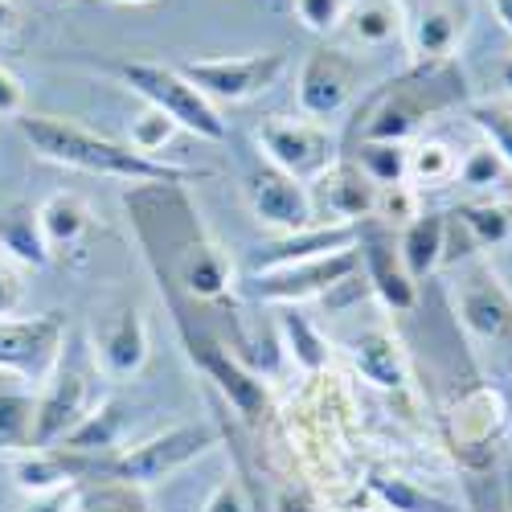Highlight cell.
I'll return each instance as SVG.
<instances>
[{"label": "cell", "instance_id": "7c38bea8", "mask_svg": "<svg viewBox=\"0 0 512 512\" xmlns=\"http://www.w3.org/2000/svg\"><path fill=\"white\" fill-rule=\"evenodd\" d=\"M308 197H312L316 226H361L365 218H373L377 185L353 160H336L328 173H320L308 185Z\"/></svg>", "mask_w": 512, "mask_h": 512}, {"label": "cell", "instance_id": "7dc6e473", "mask_svg": "<svg viewBox=\"0 0 512 512\" xmlns=\"http://www.w3.org/2000/svg\"><path fill=\"white\" fill-rule=\"evenodd\" d=\"M500 488H504V504H508V512H512V459H504V480H500Z\"/></svg>", "mask_w": 512, "mask_h": 512}, {"label": "cell", "instance_id": "d6986e66", "mask_svg": "<svg viewBox=\"0 0 512 512\" xmlns=\"http://www.w3.org/2000/svg\"><path fill=\"white\" fill-rule=\"evenodd\" d=\"M463 25H467V13L455 9L451 0H431V5H422L410 21V46H414L418 62L422 66L451 62L455 46L463 41Z\"/></svg>", "mask_w": 512, "mask_h": 512}, {"label": "cell", "instance_id": "9a60e30c", "mask_svg": "<svg viewBox=\"0 0 512 512\" xmlns=\"http://www.w3.org/2000/svg\"><path fill=\"white\" fill-rule=\"evenodd\" d=\"M95 361L111 381H132L148 365V324L136 304L95 324Z\"/></svg>", "mask_w": 512, "mask_h": 512}, {"label": "cell", "instance_id": "603a6c76", "mask_svg": "<svg viewBox=\"0 0 512 512\" xmlns=\"http://www.w3.org/2000/svg\"><path fill=\"white\" fill-rule=\"evenodd\" d=\"M353 365L377 390H402L406 386V353L386 328H365L353 340Z\"/></svg>", "mask_w": 512, "mask_h": 512}, {"label": "cell", "instance_id": "52a82bcc", "mask_svg": "<svg viewBox=\"0 0 512 512\" xmlns=\"http://www.w3.org/2000/svg\"><path fill=\"white\" fill-rule=\"evenodd\" d=\"M193 87L218 107V103H246L254 95L271 91L287 70L283 50H263V54H238V58H197L177 66Z\"/></svg>", "mask_w": 512, "mask_h": 512}, {"label": "cell", "instance_id": "ee69618b", "mask_svg": "<svg viewBox=\"0 0 512 512\" xmlns=\"http://www.w3.org/2000/svg\"><path fill=\"white\" fill-rule=\"evenodd\" d=\"M496 82H500L504 95H512V54H504V58L496 62Z\"/></svg>", "mask_w": 512, "mask_h": 512}, {"label": "cell", "instance_id": "ab89813d", "mask_svg": "<svg viewBox=\"0 0 512 512\" xmlns=\"http://www.w3.org/2000/svg\"><path fill=\"white\" fill-rule=\"evenodd\" d=\"M201 512H254L250 508V496H246V488H242V480H222L218 488H213L209 496H205V504H201Z\"/></svg>", "mask_w": 512, "mask_h": 512}, {"label": "cell", "instance_id": "2e32d148", "mask_svg": "<svg viewBox=\"0 0 512 512\" xmlns=\"http://www.w3.org/2000/svg\"><path fill=\"white\" fill-rule=\"evenodd\" d=\"M447 234H443V263L476 259L480 250H496L512 238V209L508 205H459L443 213Z\"/></svg>", "mask_w": 512, "mask_h": 512}, {"label": "cell", "instance_id": "6da1fadb", "mask_svg": "<svg viewBox=\"0 0 512 512\" xmlns=\"http://www.w3.org/2000/svg\"><path fill=\"white\" fill-rule=\"evenodd\" d=\"M25 144L50 164H66L78 173L91 177H111V181H132V185H185L205 177V168H181V164H164L132 144H115L99 132H87L70 119L58 115H21L17 119Z\"/></svg>", "mask_w": 512, "mask_h": 512}, {"label": "cell", "instance_id": "f1b7e54d", "mask_svg": "<svg viewBox=\"0 0 512 512\" xmlns=\"http://www.w3.org/2000/svg\"><path fill=\"white\" fill-rule=\"evenodd\" d=\"M353 164L377 189L410 181V148L398 144V140H361L357 152H353Z\"/></svg>", "mask_w": 512, "mask_h": 512}, {"label": "cell", "instance_id": "836d02e7", "mask_svg": "<svg viewBox=\"0 0 512 512\" xmlns=\"http://www.w3.org/2000/svg\"><path fill=\"white\" fill-rule=\"evenodd\" d=\"M467 119L484 136V144L508 164L512 173V107L504 103H467Z\"/></svg>", "mask_w": 512, "mask_h": 512}, {"label": "cell", "instance_id": "ac0fdd59", "mask_svg": "<svg viewBox=\"0 0 512 512\" xmlns=\"http://www.w3.org/2000/svg\"><path fill=\"white\" fill-rule=\"evenodd\" d=\"M357 250H361V267H365L369 287L377 291V300L390 312H410L418 304V283L406 275L402 254L394 250L390 234L381 226H361Z\"/></svg>", "mask_w": 512, "mask_h": 512}, {"label": "cell", "instance_id": "4316f807", "mask_svg": "<svg viewBox=\"0 0 512 512\" xmlns=\"http://www.w3.org/2000/svg\"><path fill=\"white\" fill-rule=\"evenodd\" d=\"M13 480L29 496H50V492L74 488V463L58 447H25L13 459Z\"/></svg>", "mask_w": 512, "mask_h": 512}, {"label": "cell", "instance_id": "5bb4252c", "mask_svg": "<svg viewBox=\"0 0 512 512\" xmlns=\"http://www.w3.org/2000/svg\"><path fill=\"white\" fill-rule=\"evenodd\" d=\"M246 201H250L254 218H259L267 230H275V234H295V230L316 226L308 185L279 173V168H271V164L259 168V173H250Z\"/></svg>", "mask_w": 512, "mask_h": 512}, {"label": "cell", "instance_id": "f546056e", "mask_svg": "<svg viewBox=\"0 0 512 512\" xmlns=\"http://www.w3.org/2000/svg\"><path fill=\"white\" fill-rule=\"evenodd\" d=\"M369 492H373V500L386 504V512H455L443 496L426 492L402 476H369Z\"/></svg>", "mask_w": 512, "mask_h": 512}, {"label": "cell", "instance_id": "f6af8a7d", "mask_svg": "<svg viewBox=\"0 0 512 512\" xmlns=\"http://www.w3.org/2000/svg\"><path fill=\"white\" fill-rule=\"evenodd\" d=\"M17 25V5L13 0H0V33H9Z\"/></svg>", "mask_w": 512, "mask_h": 512}, {"label": "cell", "instance_id": "cb8c5ba5", "mask_svg": "<svg viewBox=\"0 0 512 512\" xmlns=\"http://www.w3.org/2000/svg\"><path fill=\"white\" fill-rule=\"evenodd\" d=\"M123 431H127V402L107 398V402H99L95 410H87L78 418V426L58 443V451H66V455H95V451L107 455V451L119 447Z\"/></svg>", "mask_w": 512, "mask_h": 512}, {"label": "cell", "instance_id": "d4e9b609", "mask_svg": "<svg viewBox=\"0 0 512 512\" xmlns=\"http://www.w3.org/2000/svg\"><path fill=\"white\" fill-rule=\"evenodd\" d=\"M406 13H402V0H353L349 13H345V29L357 46L365 50H381V46H394V41L406 33Z\"/></svg>", "mask_w": 512, "mask_h": 512}, {"label": "cell", "instance_id": "e575fe53", "mask_svg": "<svg viewBox=\"0 0 512 512\" xmlns=\"http://www.w3.org/2000/svg\"><path fill=\"white\" fill-rule=\"evenodd\" d=\"M33 398L17 390H0V451L29 447L33 435Z\"/></svg>", "mask_w": 512, "mask_h": 512}, {"label": "cell", "instance_id": "d6a6232c", "mask_svg": "<svg viewBox=\"0 0 512 512\" xmlns=\"http://www.w3.org/2000/svg\"><path fill=\"white\" fill-rule=\"evenodd\" d=\"M459 173V160L443 140H422L418 148H410V181L418 189H443L451 185Z\"/></svg>", "mask_w": 512, "mask_h": 512}, {"label": "cell", "instance_id": "d590c367", "mask_svg": "<svg viewBox=\"0 0 512 512\" xmlns=\"http://www.w3.org/2000/svg\"><path fill=\"white\" fill-rule=\"evenodd\" d=\"M504 177H508V164H504L488 144H476L472 152L459 160V173H455V181L467 185V189H492V185H500Z\"/></svg>", "mask_w": 512, "mask_h": 512}, {"label": "cell", "instance_id": "30bf717a", "mask_svg": "<svg viewBox=\"0 0 512 512\" xmlns=\"http://www.w3.org/2000/svg\"><path fill=\"white\" fill-rule=\"evenodd\" d=\"M361 87V62L336 46H324L316 54H308L304 70H300V111L304 119H332L340 107L353 99V91Z\"/></svg>", "mask_w": 512, "mask_h": 512}, {"label": "cell", "instance_id": "44dd1931", "mask_svg": "<svg viewBox=\"0 0 512 512\" xmlns=\"http://www.w3.org/2000/svg\"><path fill=\"white\" fill-rule=\"evenodd\" d=\"M0 254L21 267H50V246L46 234H41V218H37V205L33 201H9L0 209Z\"/></svg>", "mask_w": 512, "mask_h": 512}, {"label": "cell", "instance_id": "60d3db41", "mask_svg": "<svg viewBox=\"0 0 512 512\" xmlns=\"http://www.w3.org/2000/svg\"><path fill=\"white\" fill-rule=\"evenodd\" d=\"M467 492H472V512H508L500 480H488L484 472H472V480H467Z\"/></svg>", "mask_w": 512, "mask_h": 512}, {"label": "cell", "instance_id": "bcb514c9", "mask_svg": "<svg viewBox=\"0 0 512 512\" xmlns=\"http://www.w3.org/2000/svg\"><path fill=\"white\" fill-rule=\"evenodd\" d=\"M492 9H496V17H500V25L512 33V0H492Z\"/></svg>", "mask_w": 512, "mask_h": 512}, {"label": "cell", "instance_id": "1f68e13d", "mask_svg": "<svg viewBox=\"0 0 512 512\" xmlns=\"http://www.w3.org/2000/svg\"><path fill=\"white\" fill-rule=\"evenodd\" d=\"M66 512H148V500H144V488L103 480L91 488H74Z\"/></svg>", "mask_w": 512, "mask_h": 512}, {"label": "cell", "instance_id": "3957f363", "mask_svg": "<svg viewBox=\"0 0 512 512\" xmlns=\"http://www.w3.org/2000/svg\"><path fill=\"white\" fill-rule=\"evenodd\" d=\"M115 74L148 107L164 111L181 127V132H193V136L213 140V144L226 140V119L218 115V107H213L177 66H164V62H115Z\"/></svg>", "mask_w": 512, "mask_h": 512}, {"label": "cell", "instance_id": "ffe728a7", "mask_svg": "<svg viewBox=\"0 0 512 512\" xmlns=\"http://www.w3.org/2000/svg\"><path fill=\"white\" fill-rule=\"evenodd\" d=\"M361 226H308L295 234H279L271 246H263L254 271H271V267H287V263H304V259H320V254H336L357 246Z\"/></svg>", "mask_w": 512, "mask_h": 512}, {"label": "cell", "instance_id": "277c9868", "mask_svg": "<svg viewBox=\"0 0 512 512\" xmlns=\"http://www.w3.org/2000/svg\"><path fill=\"white\" fill-rule=\"evenodd\" d=\"M209 447H218V431L209 422H181L168 426V431L119 451L115 459H107V480L132 484V488H148L156 480H168L181 467H189L193 459H201Z\"/></svg>", "mask_w": 512, "mask_h": 512}, {"label": "cell", "instance_id": "8992f818", "mask_svg": "<svg viewBox=\"0 0 512 512\" xmlns=\"http://www.w3.org/2000/svg\"><path fill=\"white\" fill-rule=\"evenodd\" d=\"M357 275H361V250L349 246V250H336V254H320V259L254 271L250 291H254V300H263V304L295 308L304 300H316V295H328L340 283H353Z\"/></svg>", "mask_w": 512, "mask_h": 512}, {"label": "cell", "instance_id": "f35d334b", "mask_svg": "<svg viewBox=\"0 0 512 512\" xmlns=\"http://www.w3.org/2000/svg\"><path fill=\"white\" fill-rule=\"evenodd\" d=\"M373 218H381V222H398V226H406L410 218H418L414 189H410V185H390V189H377Z\"/></svg>", "mask_w": 512, "mask_h": 512}, {"label": "cell", "instance_id": "4dcf8cb0", "mask_svg": "<svg viewBox=\"0 0 512 512\" xmlns=\"http://www.w3.org/2000/svg\"><path fill=\"white\" fill-rule=\"evenodd\" d=\"M279 328H283L287 353L295 357V365H300L304 373H320V369L328 365V345H324V336L316 332V324H312L308 316H300L295 308H283Z\"/></svg>", "mask_w": 512, "mask_h": 512}, {"label": "cell", "instance_id": "b9f144b4", "mask_svg": "<svg viewBox=\"0 0 512 512\" xmlns=\"http://www.w3.org/2000/svg\"><path fill=\"white\" fill-rule=\"evenodd\" d=\"M25 111V87L17 82L13 70L0 66V119H13Z\"/></svg>", "mask_w": 512, "mask_h": 512}, {"label": "cell", "instance_id": "4fadbf2b", "mask_svg": "<svg viewBox=\"0 0 512 512\" xmlns=\"http://www.w3.org/2000/svg\"><path fill=\"white\" fill-rule=\"evenodd\" d=\"M189 357L205 369V377L226 394V402H230L246 422H259V418L271 410V394H267V386H263V381L254 377L242 361H234L230 349L218 345L213 336L193 332V336H189Z\"/></svg>", "mask_w": 512, "mask_h": 512}, {"label": "cell", "instance_id": "c3c4849f", "mask_svg": "<svg viewBox=\"0 0 512 512\" xmlns=\"http://www.w3.org/2000/svg\"><path fill=\"white\" fill-rule=\"evenodd\" d=\"M107 5H148V0H107Z\"/></svg>", "mask_w": 512, "mask_h": 512}, {"label": "cell", "instance_id": "9c48e42d", "mask_svg": "<svg viewBox=\"0 0 512 512\" xmlns=\"http://www.w3.org/2000/svg\"><path fill=\"white\" fill-rule=\"evenodd\" d=\"M66 328L58 316H5L0 320V373L25 381H50L62 361Z\"/></svg>", "mask_w": 512, "mask_h": 512}, {"label": "cell", "instance_id": "7bdbcfd3", "mask_svg": "<svg viewBox=\"0 0 512 512\" xmlns=\"http://www.w3.org/2000/svg\"><path fill=\"white\" fill-rule=\"evenodd\" d=\"M21 279L9 271V267H0V320L5 316H13L17 308H21Z\"/></svg>", "mask_w": 512, "mask_h": 512}, {"label": "cell", "instance_id": "8d00e7d4", "mask_svg": "<svg viewBox=\"0 0 512 512\" xmlns=\"http://www.w3.org/2000/svg\"><path fill=\"white\" fill-rule=\"evenodd\" d=\"M177 132H181V127H177L173 119H168L164 111H156V107H144V111L132 119V148L156 160V152H160L168 140H173Z\"/></svg>", "mask_w": 512, "mask_h": 512}, {"label": "cell", "instance_id": "e0dca14e", "mask_svg": "<svg viewBox=\"0 0 512 512\" xmlns=\"http://www.w3.org/2000/svg\"><path fill=\"white\" fill-rule=\"evenodd\" d=\"M91 390H87V377L78 369H58L50 377L46 394L37 398L33 406V435H29V447H58L74 426L78 418L87 414L91 406Z\"/></svg>", "mask_w": 512, "mask_h": 512}, {"label": "cell", "instance_id": "7a4b0ae2", "mask_svg": "<svg viewBox=\"0 0 512 512\" xmlns=\"http://www.w3.org/2000/svg\"><path fill=\"white\" fill-rule=\"evenodd\" d=\"M467 103V78L455 62H435V66H414L398 74L394 82L377 91L361 119V140H398L406 144L426 119L443 111H455Z\"/></svg>", "mask_w": 512, "mask_h": 512}, {"label": "cell", "instance_id": "74e56055", "mask_svg": "<svg viewBox=\"0 0 512 512\" xmlns=\"http://www.w3.org/2000/svg\"><path fill=\"white\" fill-rule=\"evenodd\" d=\"M353 0H295V17H300V25L308 33H336L340 25H345V13H349Z\"/></svg>", "mask_w": 512, "mask_h": 512}, {"label": "cell", "instance_id": "83f0119b", "mask_svg": "<svg viewBox=\"0 0 512 512\" xmlns=\"http://www.w3.org/2000/svg\"><path fill=\"white\" fill-rule=\"evenodd\" d=\"M37 218H41V234H46L50 254L74 246L82 234L91 230V209L78 193H50L46 201L37 205Z\"/></svg>", "mask_w": 512, "mask_h": 512}, {"label": "cell", "instance_id": "484cf974", "mask_svg": "<svg viewBox=\"0 0 512 512\" xmlns=\"http://www.w3.org/2000/svg\"><path fill=\"white\" fill-rule=\"evenodd\" d=\"M443 234H447L443 213H418V218H410L402 226L398 254H402V267L414 283L443 267Z\"/></svg>", "mask_w": 512, "mask_h": 512}, {"label": "cell", "instance_id": "7402d4cb", "mask_svg": "<svg viewBox=\"0 0 512 512\" xmlns=\"http://www.w3.org/2000/svg\"><path fill=\"white\" fill-rule=\"evenodd\" d=\"M177 275L185 283V291L193 300H222L230 279H234V267L222 254V246H213L209 238H189L185 250L177 254Z\"/></svg>", "mask_w": 512, "mask_h": 512}, {"label": "cell", "instance_id": "8fae6325", "mask_svg": "<svg viewBox=\"0 0 512 512\" xmlns=\"http://www.w3.org/2000/svg\"><path fill=\"white\" fill-rule=\"evenodd\" d=\"M504 426H508V414H504V402L496 390H472L467 398H459L451 443H455V455L467 472H488L496 463Z\"/></svg>", "mask_w": 512, "mask_h": 512}, {"label": "cell", "instance_id": "ba28073f", "mask_svg": "<svg viewBox=\"0 0 512 512\" xmlns=\"http://www.w3.org/2000/svg\"><path fill=\"white\" fill-rule=\"evenodd\" d=\"M259 148L271 168H279V173L304 181V185H312L320 173H328L336 164V140L316 119H283V115L263 119Z\"/></svg>", "mask_w": 512, "mask_h": 512}, {"label": "cell", "instance_id": "5b68a950", "mask_svg": "<svg viewBox=\"0 0 512 512\" xmlns=\"http://www.w3.org/2000/svg\"><path fill=\"white\" fill-rule=\"evenodd\" d=\"M459 320L467 336L500 357V369L512 373V291L488 263H472L459 275Z\"/></svg>", "mask_w": 512, "mask_h": 512}]
</instances>
